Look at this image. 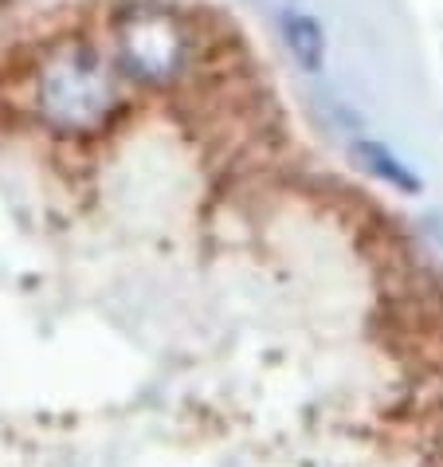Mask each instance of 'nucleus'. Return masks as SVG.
<instances>
[{"instance_id": "nucleus-1", "label": "nucleus", "mask_w": 443, "mask_h": 467, "mask_svg": "<svg viewBox=\"0 0 443 467\" xmlns=\"http://www.w3.org/2000/svg\"><path fill=\"white\" fill-rule=\"evenodd\" d=\"M283 36L286 44H291L294 59L303 63L306 71H318L322 67V56H325V36L322 28L310 16H286L283 20Z\"/></svg>"}, {"instance_id": "nucleus-2", "label": "nucleus", "mask_w": 443, "mask_h": 467, "mask_svg": "<svg viewBox=\"0 0 443 467\" xmlns=\"http://www.w3.org/2000/svg\"><path fill=\"white\" fill-rule=\"evenodd\" d=\"M357 158H361V165L365 170H369L373 177H385V181H393L397 189H404V192H416L420 189V181H416L408 170H404V165L393 158V153H388L385 146H373V141H361L357 146Z\"/></svg>"}]
</instances>
